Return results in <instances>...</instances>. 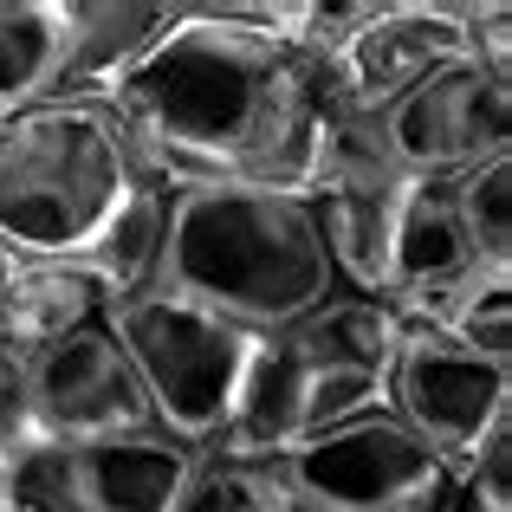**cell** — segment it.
Masks as SVG:
<instances>
[{
	"label": "cell",
	"mask_w": 512,
	"mask_h": 512,
	"mask_svg": "<svg viewBox=\"0 0 512 512\" xmlns=\"http://www.w3.org/2000/svg\"><path fill=\"white\" fill-rule=\"evenodd\" d=\"M402 318L422 331H435V338L474 350V357L487 363H506L512 370V266H467L454 286L428 292V299L402 305Z\"/></svg>",
	"instance_id": "obj_15"
},
{
	"label": "cell",
	"mask_w": 512,
	"mask_h": 512,
	"mask_svg": "<svg viewBox=\"0 0 512 512\" xmlns=\"http://www.w3.org/2000/svg\"><path fill=\"white\" fill-rule=\"evenodd\" d=\"M104 318H111V292L72 253H7V273H0V344L7 350L26 357Z\"/></svg>",
	"instance_id": "obj_12"
},
{
	"label": "cell",
	"mask_w": 512,
	"mask_h": 512,
	"mask_svg": "<svg viewBox=\"0 0 512 512\" xmlns=\"http://www.w3.org/2000/svg\"><path fill=\"white\" fill-rule=\"evenodd\" d=\"M467 266H480V260H474V247H467V234H461V214H454V201H448V182H415L409 201H402V214H396L383 299L402 312V305L454 286Z\"/></svg>",
	"instance_id": "obj_14"
},
{
	"label": "cell",
	"mask_w": 512,
	"mask_h": 512,
	"mask_svg": "<svg viewBox=\"0 0 512 512\" xmlns=\"http://www.w3.org/2000/svg\"><path fill=\"white\" fill-rule=\"evenodd\" d=\"M383 409L396 415L448 474H461L480 441L512 422V370L402 318V344H396V357H389Z\"/></svg>",
	"instance_id": "obj_7"
},
{
	"label": "cell",
	"mask_w": 512,
	"mask_h": 512,
	"mask_svg": "<svg viewBox=\"0 0 512 512\" xmlns=\"http://www.w3.org/2000/svg\"><path fill=\"white\" fill-rule=\"evenodd\" d=\"M448 201H454V214H461V234H467V247H474V260L512 266V150L474 163L467 175H454Z\"/></svg>",
	"instance_id": "obj_17"
},
{
	"label": "cell",
	"mask_w": 512,
	"mask_h": 512,
	"mask_svg": "<svg viewBox=\"0 0 512 512\" xmlns=\"http://www.w3.org/2000/svg\"><path fill=\"white\" fill-rule=\"evenodd\" d=\"M0 273H7V247H0Z\"/></svg>",
	"instance_id": "obj_21"
},
{
	"label": "cell",
	"mask_w": 512,
	"mask_h": 512,
	"mask_svg": "<svg viewBox=\"0 0 512 512\" xmlns=\"http://www.w3.org/2000/svg\"><path fill=\"white\" fill-rule=\"evenodd\" d=\"M454 59H467L461 0H363L357 26L318 59V72L344 111L383 117Z\"/></svg>",
	"instance_id": "obj_8"
},
{
	"label": "cell",
	"mask_w": 512,
	"mask_h": 512,
	"mask_svg": "<svg viewBox=\"0 0 512 512\" xmlns=\"http://www.w3.org/2000/svg\"><path fill=\"white\" fill-rule=\"evenodd\" d=\"M26 396H33V435L39 441H143L163 435L150 415L137 370L117 344L111 318L91 331L26 350Z\"/></svg>",
	"instance_id": "obj_10"
},
{
	"label": "cell",
	"mask_w": 512,
	"mask_h": 512,
	"mask_svg": "<svg viewBox=\"0 0 512 512\" xmlns=\"http://www.w3.org/2000/svg\"><path fill=\"white\" fill-rule=\"evenodd\" d=\"M163 286L266 338L305 318L312 305H325L338 292V273L325 260L318 214L305 195L208 182L175 188L169 201Z\"/></svg>",
	"instance_id": "obj_2"
},
{
	"label": "cell",
	"mask_w": 512,
	"mask_h": 512,
	"mask_svg": "<svg viewBox=\"0 0 512 512\" xmlns=\"http://www.w3.org/2000/svg\"><path fill=\"white\" fill-rule=\"evenodd\" d=\"M65 0H0V111L46 98L59 72Z\"/></svg>",
	"instance_id": "obj_16"
},
{
	"label": "cell",
	"mask_w": 512,
	"mask_h": 512,
	"mask_svg": "<svg viewBox=\"0 0 512 512\" xmlns=\"http://www.w3.org/2000/svg\"><path fill=\"white\" fill-rule=\"evenodd\" d=\"M454 500L474 512H512V422L493 428L474 448V461L454 474Z\"/></svg>",
	"instance_id": "obj_19"
},
{
	"label": "cell",
	"mask_w": 512,
	"mask_h": 512,
	"mask_svg": "<svg viewBox=\"0 0 512 512\" xmlns=\"http://www.w3.org/2000/svg\"><path fill=\"white\" fill-rule=\"evenodd\" d=\"M137 163L111 104L33 98L0 124V247L78 253L130 195Z\"/></svg>",
	"instance_id": "obj_3"
},
{
	"label": "cell",
	"mask_w": 512,
	"mask_h": 512,
	"mask_svg": "<svg viewBox=\"0 0 512 512\" xmlns=\"http://www.w3.org/2000/svg\"><path fill=\"white\" fill-rule=\"evenodd\" d=\"M195 454L143 441H33L7 461L0 512H169Z\"/></svg>",
	"instance_id": "obj_6"
},
{
	"label": "cell",
	"mask_w": 512,
	"mask_h": 512,
	"mask_svg": "<svg viewBox=\"0 0 512 512\" xmlns=\"http://www.w3.org/2000/svg\"><path fill=\"white\" fill-rule=\"evenodd\" d=\"M305 0H175V20L111 91L137 175L312 195L338 98L299 39Z\"/></svg>",
	"instance_id": "obj_1"
},
{
	"label": "cell",
	"mask_w": 512,
	"mask_h": 512,
	"mask_svg": "<svg viewBox=\"0 0 512 512\" xmlns=\"http://www.w3.org/2000/svg\"><path fill=\"white\" fill-rule=\"evenodd\" d=\"M111 331L124 344L130 370H137L143 396H150L156 428L175 448L208 454L227 409H234L240 370L253 357V331L227 325L221 312H208V305L182 299L169 286L124 299L111 312Z\"/></svg>",
	"instance_id": "obj_4"
},
{
	"label": "cell",
	"mask_w": 512,
	"mask_h": 512,
	"mask_svg": "<svg viewBox=\"0 0 512 512\" xmlns=\"http://www.w3.org/2000/svg\"><path fill=\"white\" fill-rule=\"evenodd\" d=\"M273 480L292 512H441L454 493V474L389 409L305 435L273 461Z\"/></svg>",
	"instance_id": "obj_5"
},
{
	"label": "cell",
	"mask_w": 512,
	"mask_h": 512,
	"mask_svg": "<svg viewBox=\"0 0 512 512\" xmlns=\"http://www.w3.org/2000/svg\"><path fill=\"white\" fill-rule=\"evenodd\" d=\"M169 512H292L286 493H279L273 467H247V461H214V454H195L182 493H175Z\"/></svg>",
	"instance_id": "obj_18"
},
{
	"label": "cell",
	"mask_w": 512,
	"mask_h": 512,
	"mask_svg": "<svg viewBox=\"0 0 512 512\" xmlns=\"http://www.w3.org/2000/svg\"><path fill=\"white\" fill-rule=\"evenodd\" d=\"M0 124H7V111H0Z\"/></svg>",
	"instance_id": "obj_22"
},
{
	"label": "cell",
	"mask_w": 512,
	"mask_h": 512,
	"mask_svg": "<svg viewBox=\"0 0 512 512\" xmlns=\"http://www.w3.org/2000/svg\"><path fill=\"white\" fill-rule=\"evenodd\" d=\"M169 201H175V188L150 182V175H137V182H130V195L111 208V221H104L98 234H91L85 247L72 253V260L85 266V273L98 279L104 292H111V312H117L124 299H143V292L163 286Z\"/></svg>",
	"instance_id": "obj_13"
},
{
	"label": "cell",
	"mask_w": 512,
	"mask_h": 512,
	"mask_svg": "<svg viewBox=\"0 0 512 512\" xmlns=\"http://www.w3.org/2000/svg\"><path fill=\"white\" fill-rule=\"evenodd\" d=\"M467 59L493 78H512V7L506 0H461Z\"/></svg>",
	"instance_id": "obj_20"
},
{
	"label": "cell",
	"mask_w": 512,
	"mask_h": 512,
	"mask_svg": "<svg viewBox=\"0 0 512 512\" xmlns=\"http://www.w3.org/2000/svg\"><path fill=\"white\" fill-rule=\"evenodd\" d=\"M175 20V0H65L59 33V72L46 98H85L104 104L124 72L156 46V33Z\"/></svg>",
	"instance_id": "obj_11"
},
{
	"label": "cell",
	"mask_w": 512,
	"mask_h": 512,
	"mask_svg": "<svg viewBox=\"0 0 512 512\" xmlns=\"http://www.w3.org/2000/svg\"><path fill=\"white\" fill-rule=\"evenodd\" d=\"M383 150L409 182H454L487 156L512 150V78L480 72L474 59H454L383 117Z\"/></svg>",
	"instance_id": "obj_9"
}]
</instances>
